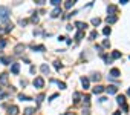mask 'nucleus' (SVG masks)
<instances>
[{
  "label": "nucleus",
  "mask_w": 130,
  "mask_h": 115,
  "mask_svg": "<svg viewBox=\"0 0 130 115\" xmlns=\"http://www.w3.org/2000/svg\"><path fill=\"white\" fill-rule=\"evenodd\" d=\"M8 14H9V9L6 8V6H0V17H2L3 20H6Z\"/></svg>",
  "instance_id": "obj_1"
},
{
  "label": "nucleus",
  "mask_w": 130,
  "mask_h": 115,
  "mask_svg": "<svg viewBox=\"0 0 130 115\" xmlns=\"http://www.w3.org/2000/svg\"><path fill=\"white\" fill-rule=\"evenodd\" d=\"M34 86H35V87H43V86H44V80H43L41 77H37V78L34 80Z\"/></svg>",
  "instance_id": "obj_2"
},
{
  "label": "nucleus",
  "mask_w": 130,
  "mask_h": 115,
  "mask_svg": "<svg viewBox=\"0 0 130 115\" xmlns=\"http://www.w3.org/2000/svg\"><path fill=\"white\" fill-rule=\"evenodd\" d=\"M11 71H12V74L17 75V74H18V71H20V64H18V63H14V64L11 66Z\"/></svg>",
  "instance_id": "obj_3"
},
{
  "label": "nucleus",
  "mask_w": 130,
  "mask_h": 115,
  "mask_svg": "<svg viewBox=\"0 0 130 115\" xmlns=\"http://www.w3.org/2000/svg\"><path fill=\"white\" fill-rule=\"evenodd\" d=\"M116 103L121 104V106H124V104H126V97H124V95H118V98H116Z\"/></svg>",
  "instance_id": "obj_4"
},
{
  "label": "nucleus",
  "mask_w": 130,
  "mask_h": 115,
  "mask_svg": "<svg viewBox=\"0 0 130 115\" xmlns=\"http://www.w3.org/2000/svg\"><path fill=\"white\" fill-rule=\"evenodd\" d=\"M60 14H61V8H55L54 11L51 12V17H54V18H55V17H58Z\"/></svg>",
  "instance_id": "obj_5"
},
{
  "label": "nucleus",
  "mask_w": 130,
  "mask_h": 115,
  "mask_svg": "<svg viewBox=\"0 0 130 115\" xmlns=\"http://www.w3.org/2000/svg\"><path fill=\"white\" fill-rule=\"evenodd\" d=\"M6 83H8V75L2 74V75H0V84L3 86V84H6Z\"/></svg>",
  "instance_id": "obj_6"
},
{
  "label": "nucleus",
  "mask_w": 130,
  "mask_h": 115,
  "mask_svg": "<svg viewBox=\"0 0 130 115\" xmlns=\"http://www.w3.org/2000/svg\"><path fill=\"white\" fill-rule=\"evenodd\" d=\"M106 91L109 92V94H116V92H118V87L116 86H109V87H106Z\"/></svg>",
  "instance_id": "obj_7"
},
{
  "label": "nucleus",
  "mask_w": 130,
  "mask_h": 115,
  "mask_svg": "<svg viewBox=\"0 0 130 115\" xmlns=\"http://www.w3.org/2000/svg\"><path fill=\"white\" fill-rule=\"evenodd\" d=\"M25 51V45H17L15 46V54H22Z\"/></svg>",
  "instance_id": "obj_8"
},
{
  "label": "nucleus",
  "mask_w": 130,
  "mask_h": 115,
  "mask_svg": "<svg viewBox=\"0 0 130 115\" xmlns=\"http://www.w3.org/2000/svg\"><path fill=\"white\" fill-rule=\"evenodd\" d=\"M77 28L80 29V31H84V29L87 28V25H86V23H83V22H77Z\"/></svg>",
  "instance_id": "obj_9"
},
{
  "label": "nucleus",
  "mask_w": 130,
  "mask_h": 115,
  "mask_svg": "<svg viewBox=\"0 0 130 115\" xmlns=\"http://www.w3.org/2000/svg\"><path fill=\"white\" fill-rule=\"evenodd\" d=\"M17 114H18L17 106H11V107H9V115H17Z\"/></svg>",
  "instance_id": "obj_10"
},
{
  "label": "nucleus",
  "mask_w": 130,
  "mask_h": 115,
  "mask_svg": "<svg viewBox=\"0 0 130 115\" xmlns=\"http://www.w3.org/2000/svg\"><path fill=\"white\" fill-rule=\"evenodd\" d=\"M106 22H107V23H115V22H116V15H107Z\"/></svg>",
  "instance_id": "obj_11"
},
{
  "label": "nucleus",
  "mask_w": 130,
  "mask_h": 115,
  "mask_svg": "<svg viewBox=\"0 0 130 115\" xmlns=\"http://www.w3.org/2000/svg\"><path fill=\"white\" fill-rule=\"evenodd\" d=\"M103 91H104V87H103V86H100V84L93 87V94H101Z\"/></svg>",
  "instance_id": "obj_12"
},
{
  "label": "nucleus",
  "mask_w": 130,
  "mask_h": 115,
  "mask_svg": "<svg viewBox=\"0 0 130 115\" xmlns=\"http://www.w3.org/2000/svg\"><path fill=\"white\" fill-rule=\"evenodd\" d=\"M74 5H75V2H74V0H69V2H66V3H64V8H66V9H70Z\"/></svg>",
  "instance_id": "obj_13"
},
{
  "label": "nucleus",
  "mask_w": 130,
  "mask_h": 115,
  "mask_svg": "<svg viewBox=\"0 0 130 115\" xmlns=\"http://www.w3.org/2000/svg\"><path fill=\"white\" fill-rule=\"evenodd\" d=\"M81 83H83V86H84V89H89V80L87 78H81Z\"/></svg>",
  "instance_id": "obj_14"
},
{
  "label": "nucleus",
  "mask_w": 130,
  "mask_h": 115,
  "mask_svg": "<svg viewBox=\"0 0 130 115\" xmlns=\"http://www.w3.org/2000/svg\"><path fill=\"white\" fill-rule=\"evenodd\" d=\"M107 11L110 12V15H113V12L116 11V6H115V5H109V8H107Z\"/></svg>",
  "instance_id": "obj_15"
},
{
  "label": "nucleus",
  "mask_w": 130,
  "mask_h": 115,
  "mask_svg": "<svg viewBox=\"0 0 130 115\" xmlns=\"http://www.w3.org/2000/svg\"><path fill=\"white\" fill-rule=\"evenodd\" d=\"M41 72L43 74H49V66L48 64H41Z\"/></svg>",
  "instance_id": "obj_16"
},
{
  "label": "nucleus",
  "mask_w": 130,
  "mask_h": 115,
  "mask_svg": "<svg viewBox=\"0 0 130 115\" xmlns=\"http://www.w3.org/2000/svg\"><path fill=\"white\" fill-rule=\"evenodd\" d=\"M110 75H112V77H119V71L118 69H112V71H110Z\"/></svg>",
  "instance_id": "obj_17"
},
{
  "label": "nucleus",
  "mask_w": 130,
  "mask_h": 115,
  "mask_svg": "<svg viewBox=\"0 0 130 115\" xmlns=\"http://www.w3.org/2000/svg\"><path fill=\"white\" fill-rule=\"evenodd\" d=\"M18 100H22V101H29L31 98L26 97V95H23V94H18Z\"/></svg>",
  "instance_id": "obj_18"
},
{
  "label": "nucleus",
  "mask_w": 130,
  "mask_h": 115,
  "mask_svg": "<svg viewBox=\"0 0 130 115\" xmlns=\"http://www.w3.org/2000/svg\"><path fill=\"white\" fill-rule=\"evenodd\" d=\"M119 57H121V52L119 51H113L112 52V58H119Z\"/></svg>",
  "instance_id": "obj_19"
},
{
  "label": "nucleus",
  "mask_w": 130,
  "mask_h": 115,
  "mask_svg": "<svg viewBox=\"0 0 130 115\" xmlns=\"http://www.w3.org/2000/svg\"><path fill=\"white\" fill-rule=\"evenodd\" d=\"M0 61H2V63H5V64H9V63H11V58L3 57V58H0Z\"/></svg>",
  "instance_id": "obj_20"
},
{
  "label": "nucleus",
  "mask_w": 130,
  "mask_h": 115,
  "mask_svg": "<svg viewBox=\"0 0 130 115\" xmlns=\"http://www.w3.org/2000/svg\"><path fill=\"white\" fill-rule=\"evenodd\" d=\"M34 114V109H32V107H28V109L25 110V115H32Z\"/></svg>",
  "instance_id": "obj_21"
},
{
  "label": "nucleus",
  "mask_w": 130,
  "mask_h": 115,
  "mask_svg": "<svg viewBox=\"0 0 130 115\" xmlns=\"http://www.w3.org/2000/svg\"><path fill=\"white\" fill-rule=\"evenodd\" d=\"M110 32H112V29H110V28H104V29H103V34H104V35H109Z\"/></svg>",
  "instance_id": "obj_22"
},
{
  "label": "nucleus",
  "mask_w": 130,
  "mask_h": 115,
  "mask_svg": "<svg viewBox=\"0 0 130 115\" xmlns=\"http://www.w3.org/2000/svg\"><path fill=\"white\" fill-rule=\"evenodd\" d=\"M83 35H84L83 31H78V32H77V40H81V38H83Z\"/></svg>",
  "instance_id": "obj_23"
},
{
  "label": "nucleus",
  "mask_w": 130,
  "mask_h": 115,
  "mask_svg": "<svg viewBox=\"0 0 130 115\" xmlns=\"http://www.w3.org/2000/svg\"><path fill=\"white\" fill-rule=\"evenodd\" d=\"M80 97H81V95L78 94V92H75V94H74V98H75V100H74V101H75V103H78V101H80Z\"/></svg>",
  "instance_id": "obj_24"
},
{
  "label": "nucleus",
  "mask_w": 130,
  "mask_h": 115,
  "mask_svg": "<svg viewBox=\"0 0 130 115\" xmlns=\"http://www.w3.org/2000/svg\"><path fill=\"white\" fill-rule=\"evenodd\" d=\"M96 35H98V32H96V31H92V32H90V40L96 38Z\"/></svg>",
  "instance_id": "obj_25"
},
{
  "label": "nucleus",
  "mask_w": 130,
  "mask_h": 115,
  "mask_svg": "<svg viewBox=\"0 0 130 115\" xmlns=\"http://www.w3.org/2000/svg\"><path fill=\"white\" fill-rule=\"evenodd\" d=\"M100 23H101V20H100L98 17H96V18H92V25H100Z\"/></svg>",
  "instance_id": "obj_26"
},
{
  "label": "nucleus",
  "mask_w": 130,
  "mask_h": 115,
  "mask_svg": "<svg viewBox=\"0 0 130 115\" xmlns=\"http://www.w3.org/2000/svg\"><path fill=\"white\" fill-rule=\"evenodd\" d=\"M43 98H44V95H43V94H40V95L37 97V101H38V104H40L41 101H43Z\"/></svg>",
  "instance_id": "obj_27"
},
{
  "label": "nucleus",
  "mask_w": 130,
  "mask_h": 115,
  "mask_svg": "<svg viewBox=\"0 0 130 115\" xmlns=\"http://www.w3.org/2000/svg\"><path fill=\"white\" fill-rule=\"evenodd\" d=\"M51 3L54 6H58V5H60V0H51Z\"/></svg>",
  "instance_id": "obj_28"
},
{
  "label": "nucleus",
  "mask_w": 130,
  "mask_h": 115,
  "mask_svg": "<svg viewBox=\"0 0 130 115\" xmlns=\"http://www.w3.org/2000/svg\"><path fill=\"white\" fill-rule=\"evenodd\" d=\"M83 100H84V103H86V104H89V100H90V97H89V95H86V97H83Z\"/></svg>",
  "instance_id": "obj_29"
},
{
  "label": "nucleus",
  "mask_w": 130,
  "mask_h": 115,
  "mask_svg": "<svg viewBox=\"0 0 130 115\" xmlns=\"http://www.w3.org/2000/svg\"><path fill=\"white\" fill-rule=\"evenodd\" d=\"M103 46H104V48H109V46H110L109 40H104V41H103Z\"/></svg>",
  "instance_id": "obj_30"
},
{
  "label": "nucleus",
  "mask_w": 130,
  "mask_h": 115,
  "mask_svg": "<svg viewBox=\"0 0 130 115\" xmlns=\"http://www.w3.org/2000/svg\"><path fill=\"white\" fill-rule=\"evenodd\" d=\"M58 86H60V89H66V84L64 83H60V81H58Z\"/></svg>",
  "instance_id": "obj_31"
},
{
  "label": "nucleus",
  "mask_w": 130,
  "mask_h": 115,
  "mask_svg": "<svg viewBox=\"0 0 130 115\" xmlns=\"http://www.w3.org/2000/svg\"><path fill=\"white\" fill-rule=\"evenodd\" d=\"M92 80H95V81H98V80H100V75H98V74H95V75H93V77H92Z\"/></svg>",
  "instance_id": "obj_32"
},
{
  "label": "nucleus",
  "mask_w": 130,
  "mask_h": 115,
  "mask_svg": "<svg viewBox=\"0 0 130 115\" xmlns=\"http://www.w3.org/2000/svg\"><path fill=\"white\" fill-rule=\"evenodd\" d=\"M54 66H55V69H60V68H61V64L58 63V61H55V63H54Z\"/></svg>",
  "instance_id": "obj_33"
},
{
  "label": "nucleus",
  "mask_w": 130,
  "mask_h": 115,
  "mask_svg": "<svg viewBox=\"0 0 130 115\" xmlns=\"http://www.w3.org/2000/svg\"><path fill=\"white\" fill-rule=\"evenodd\" d=\"M5 45H6V41H5V40H0V49H2Z\"/></svg>",
  "instance_id": "obj_34"
},
{
  "label": "nucleus",
  "mask_w": 130,
  "mask_h": 115,
  "mask_svg": "<svg viewBox=\"0 0 130 115\" xmlns=\"http://www.w3.org/2000/svg\"><path fill=\"white\" fill-rule=\"evenodd\" d=\"M113 115H119V112H115V114H113Z\"/></svg>",
  "instance_id": "obj_35"
},
{
  "label": "nucleus",
  "mask_w": 130,
  "mask_h": 115,
  "mask_svg": "<svg viewBox=\"0 0 130 115\" xmlns=\"http://www.w3.org/2000/svg\"><path fill=\"white\" fill-rule=\"evenodd\" d=\"M64 115H72V114H64Z\"/></svg>",
  "instance_id": "obj_36"
},
{
  "label": "nucleus",
  "mask_w": 130,
  "mask_h": 115,
  "mask_svg": "<svg viewBox=\"0 0 130 115\" xmlns=\"http://www.w3.org/2000/svg\"><path fill=\"white\" fill-rule=\"evenodd\" d=\"M129 95H130V89H129Z\"/></svg>",
  "instance_id": "obj_37"
}]
</instances>
